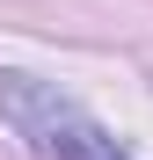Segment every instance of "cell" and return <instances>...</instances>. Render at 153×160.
<instances>
[{"instance_id": "cell-1", "label": "cell", "mask_w": 153, "mask_h": 160, "mask_svg": "<svg viewBox=\"0 0 153 160\" xmlns=\"http://www.w3.org/2000/svg\"><path fill=\"white\" fill-rule=\"evenodd\" d=\"M0 117H8L44 160H124V146L95 117H80L66 95L37 88V80H0Z\"/></svg>"}]
</instances>
